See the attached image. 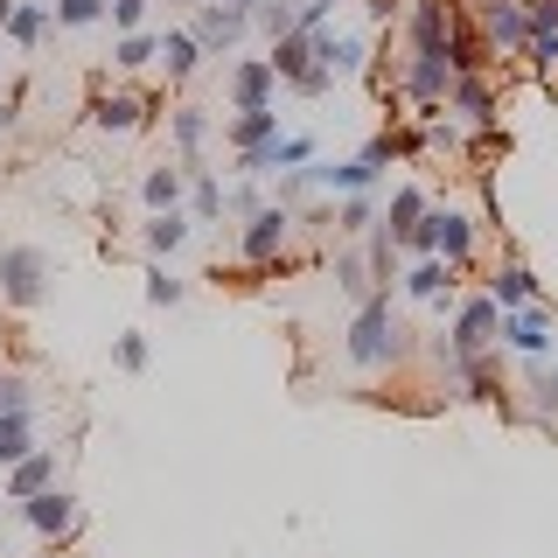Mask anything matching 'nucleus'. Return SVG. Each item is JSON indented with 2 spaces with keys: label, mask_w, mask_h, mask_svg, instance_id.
Returning <instances> with one entry per match:
<instances>
[{
  "label": "nucleus",
  "mask_w": 558,
  "mask_h": 558,
  "mask_svg": "<svg viewBox=\"0 0 558 558\" xmlns=\"http://www.w3.org/2000/svg\"><path fill=\"white\" fill-rule=\"evenodd\" d=\"M405 336H412V328L398 322L391 293H363V301H356V322H349V342H342V356L356 363V371H391V363L412 349Z\"/></svg>",
  "instance_id": "1"
},
{
  "label": "nucleus",
  "mask_w": 558,
  "mask_h": 558,
  "mask_svg": "<svg viewBox=\"0 0 558 558\" xmlns=\"http://www.w3.org/2000/svg\"><path fill=\"white\" fill-rule=\"evenodd\" d=\"M266 63H272V77L287 84V92H301V98H328V84H336V70L314 63V35L307 28L272 35V43H266Z\"/></svg>",
  "instance_id": "2"
},
{
  "label": "nucleus",
  "mask_w": 558,
  "mask_h": 558,
  "mask_svg": "<svg viewBox=\"0 0 558 558\" xmlns=\"http://www.w3.org/2000/svg\"><path fill=\"white\" fill-rule=\"evenodd\" d=\"M293 209L287 203H266V209H252V217H244V231H238V258L252 272H272L279 258H287V238H293Z\"/></svg>",
  "instance_id": "3"
},
{
  "label": "nucleus",
  "mask_w": 558,
  "mask_h": 558,
  "mask_svg": "<svg viewBox=\"0 0 558 558\" xmlns=\"http://www.w3.org/2000/svg\"><path fill=\"white\" fill-rule=\"evenodd\" d=\"M475 28H482V43L496 49L502 63H523V49H531V22H523V0H475Z\"/></svg>",
  "instance_id": "4"
},
{
  "label": "nucleus",
  "mask_w": 558,
  "mask_h": 558,
  "mask_svg": "<svg viewBox=\"0 0 558 558\" xmlns=\"http://www.w3.org/2000/svg\"><path fill=\"white\" fill-rule=\"evenodd\" d=\"M49 293V258L35 244H8L0 252V301L8 307H35Z\"/></svg>",
  "instance_id": "5"
},
{
  "label": "nucleus",
  "mask_w": 558,
  "mask_h": 558,
  "mask_svg": "<svg viewBox=\"0 0 558 558\" xmlns=\"http://www.w3.org/2000/svg\"><path fill=\"white\" fill-rule=\"evenodd\" d=\"M496 342H502V307L488 301V293H475V301L453 307V336H447L453 356H488Z\"/></svg>",
  "instance_id": "6"
},
{
  "label": "nucleus",
  "mask_w": 558,
  "mask_h": 558,
  "mask_svg": "<svg viewBox=\"0 0 558 558\" xmlns=\"http://www.w3.org/2000/svg\"><path fill=\"white\" fill-rule=\"evenodd\" d=\"M189 35H196L203 57H231L244 35H252V14L231 8V0H203V8H196V28H189Z\"/></svg>",
  "instance_id": "7"
},
{
  "label": "nucleus",
  "mask_w": 558,
  "mask_h": 558,
  "mask_svg": "<svg viewBox=\"0 0 558 558\" xmlns=\"http://www.w3.org/2000/svg\"><path fill=\"white\" fill-rule=\"evenodd\" d=\"M22 523L43 537V545H70V531H77V496H70L63 482H49L43 496L22 502Z\"/></svg>",
  "instance_id": "8"
},
{
  "label": "nucleus",
  "mask_w": 558,
  "mask_h": 558,
  "mask_svg": "<svg viewBox=\"0 0 558 558\" xmlns=\"http://www.w3.org/2000/svg\"><path fill=\"white\" fill-rule=\"evenodd\" d=\"M447 84H453V63L447 49H412V70H405V98L426 112V105H447Z\"/></svg>",
  "instance_id": "9"
},
{
  "label": "nucleus",
  "mask_w": 558,
  "mask_h": 558,
  "mask_svg": "<svg viewBox=\"0 0 558 558\" xmlns=\"http://www.w3.org/2000/svg\"><path fill=\"white\" fill-rule=\"evenodd\" d=\"M279 92V77H272V63L266 57H244L231 63V84H223V98H231V112H252V105H272Z\"/></svg>",
  "instance_id": "10"
},
{
  "label": "nucleus",
  "mask_w": 558,
  "mask_h": 558,
  "mask_svg": "<svg viewBox=\"0 0 558 558\" xmlns=\"http://www.w3.org/2000/svg\"><path fill=\"white\" fill-rule=\"evenodd\" d=\"M502 342H510L517 356H545V349H551V314L537 307V301L510 307V314H502Z\"/></svg>",
  "instance_id": "11"
},
{
  "label": "nucleus",
  "mask_w": 558,
  "mask_h": 558,
  "mask_svg": "<svg viewBox=\"0 0 558 558\" xmlns=\"http://www.w3.org/2000/svg\"><path fill=\"white\" fill-rule=\"evenodd\" d=\"M0 475H8V482H0V488H8V502H28V496H43V488L57 482V453H49V447H28L22 461L0 468Z\"/></svg>",
  "instance_id": "12"
},
{
  "label": "nucleus",
  "mask_w": 558,
  "mask_h": 558,
  "mask_svg": "<svg viewBox=\"0 0 558 558\" xmlns=\"http://www.w3.org/2000/svg\"><path fill=\"white\" fill-rule=\"evenodd\" d=\"M488 301H496L502 314H510V307H523V301H537V272L523 266V258H510V252H502L496 266H488Z\"/></svg>",
  "instance_id": "13"
},
{
  "label": "nucleus",
  "mask_w": 558,
  "mask_h": 558,
  "mask_svg": "<svg viewBox=\"0 0 558 558\" xmlns=\"http://www.w3.org/2000/svg\"><path fill=\"white\" fill-rule=\"evenodd\" d=\"M398 287H405L412 301H453V266L440 252H418V266L398 272Z\"/></svg>",
  "instance_id": "14"
},
{
  "label": "nucleus",
  "mask_w": 558,
  "mask_h": 558,
  "mask_svg": "<svg viewBox=\"0 0 558 558\" xmlns=\"http://www.w3.org/2000/svg\"><path fill=\"white\" fill-rule=\"evenodd\" d=\"M307 35H314V63H328L336 77H356V70L371 63L363 35H336V28H307Z\"/></svg>",
  "instance_id": "15"
},
{
  "label": "nucleus",
  "mask_w": 558,
  "mask_h": 558,
  "mask_svg": "<svg viewBox=\"0 0 558 558\" xmlns=\"http://www.w3.org/2000/svg\"><path fill=\"white\" fill-rule=\"evenodd\" d=\"M426 209H433V196H426V189H398V196H391V209H384V223H377V231L391 238L398 252H412V231H418V217H426Z\"/></svg>",
  "instance_id": "16"
},
{
  "label": "nucleus",
  "mask_w": 558,
  "mask_h": 558,
  "mask_svg": "<svg viewBox=\"0 0 558 558\" xmlns=\"http://www.w3.org/2000/svg\"><path fill=\"white\" fill-rule=\"evenodd\" d=\"M182 174H189V223H217L223 217V182H217V174H209L203 168V154H196V161H182Z\"/></svg>",
  "instance_id": "17"
},
{
  "label": "nucleus",
  "mask_w": 558,
  "mask_h": 558,
  "mask_svg": "<svg viewBox=\"0 0 558 558\" xmlns=\"http://www.w3.org/2000/svg\"><path fill=\"white\" fill-rule=\"evenodd\" d=\"M223 140L238 147H266V140H279V105H252V112H231L223 119Z\"/></svg>",
  "instance_id": "18"
},
{
  "label": "nucleus",
  "mask_w": 558,
  "mask_h": 558,
  "mask_svg": "<svg viewBox=\"0 0 558 558\" xmlns=\"http://www.w3.org/2000/svg\"><path fill=\"white\" fill-rule=\"evenodd\" d=\"M307 174H314V189H336V196H356V189H377V182H384V174L363 161V154H356V161H322V168L307 161Z\"/></svg>",
  "instance_id": "19"
},
{
  "label": "nucleus",
  "mask_w": 558,
  "mask_h": 558,
  "mask_svg": "<svg viewBox=\"0 0 558 558\" xmlns=\"http://www.w3.org/2000/svg\"><path fill=\"white\" fill-rule=\"evenodd\" d=\"M453 0H412V49H447Z\"/></svg>",
  "instance_id": "20"
},
{
  "label": "nucleus",
  "mask_w": 558,
  "mask_h": 558,
  "mask_svg": "<svg viewBox=\"0 0 558 558\" xmlns=\"http://www.w3.org/2000/svg\"><path fill=\"white\" fill-rule=\"evenodd\" d=\"M168 133H174V154H182V161H196V154L209 147V112H203V105H174V112H168Z\"/></svg>",
  "instance_id": "21"
},
{
  "label": "nucleus",
  "mask_w": 558,
  "mask_h": 558,
  "mask_svg": "<svg viewBox=\"0 0 558 558\" xmlns=\"http://www.w3.org/2000/svg\"><path fill=\"white\" fill-rule=\"evenodd\" d=\"M447 105H453V112H468L475 126H496V92H488V77H453L447 84Z\"/></svg>",
  "instance_id": "22"
},
{
  "label": "nucleus",
  "mask_w": 558,
  "mask_h": 558,
  "mask_svg": "<svg viewBox=\"0 0 558 558\" xmlns=\"http://www.w3.org/2000/svg\"><path fill=\"white\" fill-rule=\"evenodd\" d=\"M92 119H98L105 133H140V126H147V98L112 92V98H98V105H92Z\"/></svg>",
  "instance_id": "23"
},
{
  "label": "nucleus",
  "mask_w": 558,
  "mask_h": 558,
  "mask_svg": "<svg viewBox=\"0 0 558 558\" xmlns=\"http://www.w3.org/2000/svg\"><path fill=\"white\" fill-rule=\"evenodd\" d=\"M189 244V217L182 209H154L147 217V258H168V252H182Z\"/></svg>",
  "instance_id": "24"
},
{
  "label": "nucleus",
  "mask_w": 558,
  "mask_h": 558,
  "mask_svg": "<svg viewBox=\"0 0 558 558\" xmlns=\"http://www.w3.org/2000/svg\"><path fill=\"white\" fill-rule=\"evenodd\" d=\"M398 258H405V252H398V244L371 223V252H363V272H371V287H377V293H391V287H398Z\"/></svg>",
  "instance_id": "25"
},
{
  "label": "nucleus",
  "mask_w": 558,
  "mask_h": 558,
  "mask_svg": "<svg viewBox=\"0 0 558 558\" xmlns=\"http://www.w3.org/2000/svg\"><path fill=\"white\" fill-rule=\"evenodd\" d=\"M140 196H147V209H182V196H189V174H182V168H147Z\"/></svg>",
  "instance_id": "26"
},
{
  "label": "nucleus",
  "mask_w": 558,
  "mask_h": 558,
  "mask_svg": "<svg viewBox=\"0 0 558 558\" xmlns=\"http://www.w3.org/2000/svg\"><path fill=\"white\" fill-rule=\"evenodd\" d=\"M43 35H49V8H43V0H14V14H8V43L35 49Z\"/></svg>",
  "instance_id": "27"
},
{
  "label": "nucleus",
  "mask_w": 558,
  "mask_h": 558,
  "mask_svg": "<svg viewBox=\"0 0 558 558\" xmlns=\"http://www.w3.org/2000/svg\"><path fill=\"white\" fill-rule=\"evenodd\" d=\"M161 63H168V84H182V77H189V70H196V63H203V49H196V35H189V28H168V35H161Z\"/></svg>",
  "instance_id": "28"
},
{
  "label": "nucleus",
  "mask_w": 558,
  "mask_h": 558,
  "mask_svg": "<svg viewBox=\"0 0 558 558\" xmlns=\"http://www.w3.org/2000/svg\"><path fill=\"white\" fill-rule=\"evenodd\" d=\"M28 447H35V433H28V412H0V468H14Z\"/></svg>",
  "instance_id": "29"
},
{
  "label": "nucleus",
  "mask_w": 558,
  "mask_h": 558,
  "mask_svg": "<svg viewBox=\"0 0 558 558\" xmlns=\"http://www.w3.org/2000/svg\"><path fill=\"white\" fill-rule=\"evenodd\" d=\"M161 57V35H147V28H133V35H119L112 43V63L119 70H140V63H154Z\"/></svg>",
  "instance_id": "30"
},
{
  "label": "nucleus",
  "mask_w": 558,
  "mask_h": 558,
  "mask_svg": "<svg viewBox=\"0 0 558 558\" xmlns=\"http://www.w3.org/2000/svg\"><path fill=\"white\" fill-rule=\"evenodd\" d=\"M328 272H336V287L349 293V301L377 293V287H371V272H363V252H336V258H328Z\"/></svg>",
  "instance_id": "31"
},
{
  "label": "nucleus",
  "mask_w": 558,
  "mask_h": 558,
  "mask_svg": "<svg viewBox=\"0 0 558 558\" xmlns=\"http://www.w3.org/2000/svg\"><path fill=\"white\" fill-rule=\"evenodd\" d=\"M328 223H336V231H349V238H356V231H371V223H377V209H371V189H356V196H342V209H336Z\"/></svg>",
  "instance_id": "32"
},
{
  "label": "nucleus",
  "mask_w": 558,
  "mask_h": 558,
  "mask_svg": "<svg viewBox=\"0 0 558 558\" xmlns=\"http://www.w3.org/2000/svg\"><path fill=\"white\" fill-rule=\"evenodd\" d=\"M266 154H272V168H307V161H314V140H307V133H279Z\"/></svg>",
  "instance_id": "33"
},
{
  "label": "nucleus",
  "mask_w": 558,
  "mask_h": 558,
  "mask_svg": "<svg viewBox=\"0 0 558 558\" xmlns=\"http://www.w3.org/2000/svg\"><path fill=\"white\" fill-rule=\"evenodd\" d=\"M49 14L63 28H92V22H105V0H49Z\"/></svg>",
  "instance_id": "34"
},
{
  "label": "nucleus",
  "mask_w": 558,
  "mask_h": 558,
  "mask_svg": "<svg viewBox=\"0 0 558 558\" xmlns=\"http://www.w3.org/2000/svg\"><path fill=\"white\" fill-rule=\"evenodd\" d=\"M112 363H119L126 377H140V371H147V336H133V328H126V336L112 342Z\"/></svg>",
  "instance_id": "35"
},
{
  "label": "nucleus",
  "mask_w": 558,
  "mask_h": 558,
  "mask_svg": "<svg viewBox=\"0 0 558 558\" xmlns=\"http://www.w3.org/2000/svg\"><path fill=\"white\" fill-rule=\"evenodd\" d=\"M182 293H189V287H182V279H174L168 266H147V301H154V307H174Z\"/></svg>",
  "instance_id": "36"
},
{
  "label": "nucleus",
  "mask_w": 558,
  "mask_h": 558,
  "mask_svg": "<svg viewBox=\"0 0 558 558\" xmlns=\"http://www.w3.org/2000/svg\"><path fill=\"white\" fill-rule=\"evenodd\" d=\"M105 14H112V28H119V35H133L140 22H147V0H105Z\"/></svg>",
  "instance_id": "37"
},
{
  "label": "nucleus",
  "mask_w": 558,
  "mask_h": 558,
  "mask_svg": "<svg viewBox=\"0 0 558 558\" xmlns=\"http://www.w3.org/2000/svg\"><path fill=\"white\" fill-rule=\"evenodd\" d=\"M523 22L531 35H558V0H523Z\"/></svg>",
  "instance_id": "38"
},
{
  "label": "nucleus",
  "mask_w": 558,
  "mask_h": 558,
  "mask_svg": "<svg viewBox=\"0 0 558 558\" xmlns=\"http://www.w3.org/2000/svg\"><path fill=\"white\" fill-rule=\"evenodd\" d=\"M35 398H28V377H8L0 371V412H28Z\"/></svg>",
  "instance_id": "39"
},
{
  "label": "nucleus",
  "mask_w": 558,
  "mask_h": 558,
  "mask_svg": "<svg viewBox=\"0 0 558 558\" xmlns=\"http://www.w3.org/2000/svg\"><path fill=\"white\" fill-rule=\"evenodd\" d=\"M363 161H371V168L384 174V168H391V161H398V140H391V133H377V140H371V147H363Z\"/></svg>",
  "instance_id": "40"
},
{
  "label": "nucleus",
  "mask_w": 558,
  "mask_h": 558,
  "mask_svg": "<svg viewBox=\"0 0 558 558\" xmlns=\"http://www.w3.org/2000/svg\"><path fill=\"white\" fill-rule=\"evenodd\" d=\"M223 209H238V217H252V209H266V196H258V189H252V182H238V189H231V196H223Z\"/></svg>",
  "instance_id": "41"
},
{
  "label": "nucleus",
  "mask_w": 558,
  "mask_h": 558,
  "mask_svg": "<svg viewBox=\"0 0 558 558\" xmlns=\"http://www.w3.org/2000/svg\"><path fill=\"white\" fill-rule=\"evenodd\" d=\"M8 14H14V0H0V35H8Z\"/></svg>",
  "instance_id": "42"
},
{
  "label": "nucleus",
  "mask_w": 558,
  "mask_h": 558,
  "mask_svg": "<svg viewBox=\"0 0 558 558\" xmlns=\"http://www.w3.org/2000/svg\"><path fill=\"white\" fill-rule=\"evenodd\" d=\"M231 8H244V14H252V8H258V0H231Z\"/></svg>",
  "instance_id": "43"
},
{
  "label": "nucleus",
  "mask_w": 558,
  "mask_h": 558,
  "mask_svg": "<svg viewBox=\"0 0 558 558\" xmlns=\"http://www.w3.org/2000/svg\"><path fill=\"white\" fill-rule=\"evenodd\" d=\"M182 8H203V0H182Z\"/></svg>",
  "instance_id": "44"
},
{
  "label": "nucleus",
  "mask_w": 558,
  "mask_h": 558,
  "mask_svg": "<svg viewBox=\"0 0 558 558\" xmlns=\"http://www.w3.org/2000/svg\"><path fill=\"white\" fill-rule=\"evenodd\" d=\"M43 558H57V545H49V551H43Z\"/></svg>",
  "instance_id": "45"
}]
</instances>
